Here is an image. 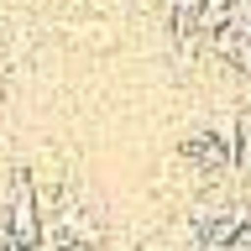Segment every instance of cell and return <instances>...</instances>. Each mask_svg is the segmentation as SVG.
I'll use <instances>...</instances> for the list:
<instances>
[{
	"mask_svg": "<svg viewBox=\"0 0 251 251\" xmlns=\"http://www.w3.org/2000/svg\"><path fill=\"white\" fill-rule=\"evenodd\" d=\"M0 251H37V246H21V241H11V235H5V241H0Z\"/></svg>",
	"mask_w": 251,
	"mask_h": 251,
	"instance_id": "7a4b0ae2",
	"label": "cell"
},
{
	"mask_svg": "<svg viewBox=\"0 0 251 251\" xmlns=\"http://www.w3.org/2000/svg\"><path fill=\"white\" fill-rule=\"evenodd\" d=\"M5 235L21 241V246H37L42 241V220H37V199H31L26 178H16V204H11V220H5Z\"/></svg>",
	"mask_w": 251,
	"mask_h": 251,
	"instance_id": "6da1fadb",
	"label": "cell"
},
{
	"mask_svg": "<svg viewBox=\"0 0 251 251\" xmlns=\"http://www.w3.org/2000/svg\"><path fill=\"white\" fill-rule=\"evenodd\" d=\"M52 251H84V246H52Z\"/></svg>",
	"mask_w": 251,
	"mask_h": 251,
	"instance_id": "3957f363",
	"label": "cell"
}]
</instances>
